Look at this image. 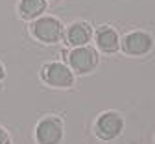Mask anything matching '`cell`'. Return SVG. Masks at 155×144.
<instances>
[{
  "mask_svg": "<svg viewBox=\"0 0 155 144\" xmlns=\"http://www.w3.org/2000/svg\"><path fill=\"white\" fill-rule=\"evenodd\" d=\"M96 45L98 48L105 54H113L120 48V39L116 35V32L109 26H102L96 32Z\"/></svg>",
  "mask_w": 155,
  "mask_h": 144,
  "instance_id": "8",
  "label": "cell"
},
{
  "mask_svg": "<svg viewBox=\"0 0 155 144\" xmlns=\"http://www.w3.org/2000/svg\"><path fill=\"white\" fill-rule=\"evenodd\" d=\"M124 129V120L118 113L114 111H107V113H102L98 116L94 124V133L98 135L102 140H113L116 139Z\"/></svg>",
  "mask_w": 155,
  "mask_h": 144,
  "instance_id": "2",
  "label": "cell"
},
{
  "mask_svg": "<svg viewBox=\"0 0 155 144\" xmlns=\"http://www.w3.org/2000/svg\"><path fill=\"white\" fill-rule=\"evenodd\" d=\"M35 139L39 144H59L63 139V122L55 116H46L37 124Z\"/></svg>",
  "mask_w": 155,
  "mask_h": 144,
  "instance_id": "3",
  "label": "cell"
},
{
  "mask_svg": "<svg viewBox=\"0 0 155 144\" xmlns=\"http://www.w3.org/2000/svg\"><path fill=\"white\" fill-rule=\"evenodd\" d=\"M0 144H9V135L4 128H0Z\"/></svg>",
  "mask_w": 155,
  "mask_h": 144,
  "instance_id": "10",
  "label": "cell"
},
{
  "mask_svg": "<svg viewBox=\"0 0 155 144\" xmlns=\"http://www.w3.org/2000/svg\"><path fill=\"white\" fill-rule=\"evenodd\" d=\"M50 2H59V0H50Z\"/></svg>",
  "mask_w": 155,
  "mask_h": 144,
  "instance_id": "12",
  "label": "cell"
},
{
  "mask_svg": "<svg viewBox=\"0 0 155 144\" xmlns=\"http://www.w3.org/2000/svg\"><path fill=\"white\" fill-rule=\"evenodd\" d=\"M45 83L52 85V87H57V89H67L74 83V76L70 72V69L63 63H48L43 67V72H41Z\"/></svg>",
  "mask_w": 155,
  "mask_h": 144,
  "instance_id": "4",
  "label": "cell"
},
{
  "mask_svg": "<svg viewBox=\"0 0 155 144\" xmlns=\"http://www.w3.org/2000/svg\"><path fill=\"white\" fill-rule=\"evenodd\" d=\"M153 39L144 32H131L122 39V50L127 55H144L151 50Z\"/></svg>",
  "mask_w": 155,
  "mask_h": 144,
  "instance_id": "6",
  "label": "cell"
},
{
  "mask_svg": "<svg viewBox=\"0 0 155 144\" xmlns=\"http://www.w3.org/2000/svg\"><path fill=\"white\" fill-rule=\"evenodd\" d=\"M0 79H4V67L0 65Z\"/></svg>",
  "mask_w": 155,
  "mask_h": 144,
  "instance_id": "11",
  "label": "cell"
},
{
  "mask_svg": "<svg viewBox=\"0 0 155 144\" xmlns=\"http://www.w3.org/2000/svg\"><path fill=\"white\" fill-rule=\"evenodd\" d=\"M31 33L45 45H54L63 39V26L55 17H39L31 24Z\"/></svg>",
  "mask_w": 155,
  "mask_h": 144,
  "instance_id": "1",
  "label": "cell"
},
{
  "mask_svg": "<svg viewBox=\"0 0 155 144\" xmlns=\"http://www.w3.org/2000/svg\"><path fill=\"white\" fill-rule=\"evenodd\" d=\"M92 37V28L87 22H72L67 32H65V39H67V45L70 46H85Z\"/></svg>",
  "mask_w": 155,
  "mask_h": 144,
  "instance_id": "7",
  "label": "cell"
},
{
  "mask_svg": "<svg viewBox=\"0 0 155 144\" xmlns=\"http://www.w3.org/2000/svg\"><path fill=\"white\" fill-rule=\"evenodd\" d=\"M68 63L72 67L74 72L78 74H87L91 72L96 63H98V54H96L94 48H89V46H78L70 52L68 55Z\"/></svg>",
  "mask_w": 155,
  "mask_h": 144,
  "instance_id": "5",
  "label": "cell"
},
{
  "mask_svg": "<svg viewBox=\"0 0 155 144\" xmlns=\"http://www.w3.org/2000/svg\"><path fill=\"white\" fill-rule=\"evenodd\" d=\"M45 9H46V0H21V4H18V11L28 20L41 17Z\"/></svg>",
  "mask_w": 155,
  "mask_h": 144,
  "instance_id": "9",
  "label": "cell"
}]
</instances>
